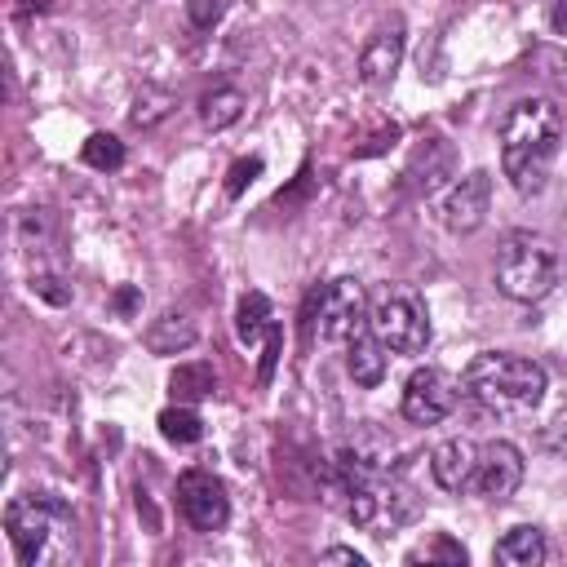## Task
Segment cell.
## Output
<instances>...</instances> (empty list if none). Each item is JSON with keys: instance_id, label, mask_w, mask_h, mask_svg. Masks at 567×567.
I'll list each match as a JSON object with an SVG mask.
<instances>
[{"instance_id": "1", "label": "cell", "mask_w": 567, "mask_h": 567, "mask_svg": "<svg viewBox=\"0 0 567 567\" xmlns=\"http://www.w3.org/2000/svg\"><path fill=\"white\" fill-rule=\"evenodd\" d=\"M563 146V115L549 97H523L501 120V168L518 195H536Z\"/></svg>"}, {"instance_id": "2", "label": "cell", "mask_w": 567, "mask_h": 567, "mask_svg": "<svg viewBox=\"0 0 567 567\" xmlns=\"http://www.w3.org/2000/svg\"><path fill=\"white\" fill-rule=\"evenodd\" d=\"M4 532L22 567H66L75 563V514L49 492L13 496L4 509Z\"/></svg>"}, {"instance_id": "3", "label": "cell", "mask_w": 567, "mask_h": 567, "mask_svg": "<svg viewBox=\"0 0 567 567\" xmlns=\"http://www.w3.org/2000/svg\"><path fill=\"white\" fill-rule=\"evenodd\" d=\"M465 394L492 412V416H527L540 408L549 381H545V368L523 359V354H509V350H483L465 363V377H461Z\"/></svg>"}, {"instance_id": "4", "label": "cell", "mask_w": 567, "mask_h": 567, "mask_svg": "<svg viewBox=\"0 0 567 567\" xmlns=\"http://www.w3.org/2000/svg\"><path fill=\"white\" fill-rule=\"evenodd\" d=\"M558 284V252L536 230H514L496 248V288L509 301H540Z\"/></svg>"}, {"instance_id": "5", "label": "cell", "mask_w": 567, "mask_h": 567, "mask_svg": "<svg viewBox=\"0 0 567 567\" xmlns=\"http://www.w3.org/2000/svg\"><path fill=\"white\" fill-rule=\"evenodd\" d=\"M368 328L390 354H421L430 346V315L412 288H385L368 306Z\"/></svg>"}, {"instance_id": "6", "label": "cell", "mask_w": 567, "mask_h": 567, "mask_svg": "<svg viewBox=\"0 0 567 567\" xmlns=\"http://www.w3.org/2000/svg\"><path fill=\"white\" fill-rule=\"evenodd\" d=\"M368 328V292L359 279H332L323 284V292L315 297V310H310V332L328 346L337 341H350L354 332Z\"/></svg>"}, {"instance_id": "7", "label": "cell", "mask_w": 567, "mask_h": 567, "mask_svg": "<svg viewBox=\"0 0 567 567\" xmlns=\"http://www.w3.org/2000/svg\"><path fill=\"white\" fill-rule=\"evenodd\" d=\"M177 509L195 532H221L230 518V496L217 474L208 470H186L177 478Z\"/></svg>"}, {"instance_id": "8", "label": "cell", "mask_w": 567, "mask_h": 567, "mask_svg": "<svg viewBox=\"0 0 567 567\" xmlns=\"http://www.w3.org/2000/svg\"><path fill=\"white\" fill-rule=\"evenodd\" d=\"M456 399H461V385L443 372V368H416L412 377H408V385H403V416L412 421V425H439L443 416H452V408H456Z\"/></svg>"}, {"instance_id": "9", "label": "cell", "mask_w": 567, "mask_h": 567, "mask_svg": "<svg viewBox=\"0 0 567 567\" xmlns=\"http://www.w3.org/2000/svg\"><path fill=\"white\" fill-rule=\"evenodd\" d=\"M518 483H523V452H518L514 443H505V439L483 443L470 487H474L483 501H496V505H501V501H509V496L518 492Z\"/></svg>"}, {"instance_id": "10", "label": "cell", "mask_w": 567, "mask_h": 567, "mask_svg": "<svg viewBox=\"0 0 567 567\" xmlns=\"http://www.w3.org/2000/svg\"><path fill=\"white\" fill-rule=\"evenodd\" d=\"M487 204H492V173L487 168H474V173L456 177L452 190L443 195V226L456 230V235H470V230L483 226Z\"/></svg>"}, {"instance_id": "11", "label": "cell", "mask_w": 567, "mask_h": 567, "mask_svg": "<svg viewBox=\"0 0 567 567\" xmlns=\"http://www.w3.org/2000/svg\"><path fill=\"white\" fill-rule=\"evenodd\" d=\"M399 62H403V22L390 18L385 27H377L368 35V44L359 53V75H363V84H385L399 71Z\"/></svg>"}, {"instance_id": "12", "label": "cell", "mask_w": 567, "mask_h": 567, "mask_svg": "<svg viewBox=\"0 0 567 567\" xmlns=\"http://www.w3.org/2000/svg\"><path fill=\"white\" fill-rule=\"evenodd\" d=\"M474 465H478V447L470 439H447L430 452V474L443 492H465L474 483Z\"/></svg>"}, {"instance_id": "13", "label": "cell", "mask_w": 567, "mask_h": 567, "mask_svg": "<svg viewBox=\"0 0 567 567\" xmlns=\"http://www.w3.org/2000/svg\"><path fill=\"white\" fill-rule=\"evenodd\" d=\"M350 350H346V368H350V377H354V385H381V377H385V346L372 337V328H363V332H354L350 341H346Z\"/></svg>"}, {"instance_id": "14", "label": "cell", "mask_w": 567, "mask_h": 567, "mask_svg": "<svg viewBox=\"0 0 567 567\" xmlns=\"http://www.w3.org/2000/svg\"><path fill=\"white\" fill-rule=\"evenodd\" d=\"M545 554H549V545H545L540 527H509L496 540V563H505V567H540Z\"/></svg>"}, {"instance_id": "15", "label": "cell", "mask_w": 567, "mask_h": 567, "mask_svg": "<svg viewBox=\"0 0 567 567\" xmlns=\"http://www.w3.org/2000/svg\"><path fill=\"white\" fill-rule=\"evenodd\" d=\"M168 390H173L177 403H195V399H208L217 390V377H213L208 363H182V368H173Z\"/></svg>"}, {"instance_id": "16", "label": "cell", "mask_w": 567, "mask_h": 567, "mask_svg": "<svg viewBox=\"0 0 567 567\" xmlns=\"http://www.w3.org/2000/svg\"><path fill=\"white\" fill-rule=\"evenodd\" d=\"M244 115V93L239 89H213V93H204L199 97V120L208 124V128H230L235 120Z\"/></svg>"}, {"instance_id": "17", "label": "cell", "mask_w": 567, "mask_h": 567, "mask_svg": "<svg viewBox=\"0 0 567 567\" xmlns=\"http://www.w3.org/2000/svg\"><path fill=\"white\" fill-rule=\"evenodd\" d=\"M235 332L244 346H252L261 332H270V301L266 292H244L235 306Z\"/></svg>"}, {"instance_id": "18", "label": "cell", "mask_w": 567, "mask_h": 567, "mask_svg": "<svg viewBox=\"0 0 567 567\" xmlns=\"http://www.w3.org/2000/svg\"><path fill=\"white\" fill-rule=\"evenodd\" d=\"M159 434L168 439V443H199L204 439V421H199V412L195 408H186V403H177V408H164L159 412Z\"/></svg>"}, {"instance_id": "19", "label": "cell", "mask_w": 567, "mask_h": 567, "mask_svg": "<svg viewBox=\"0 0 567 567\" xmlns=\"http://www.w3.org/2000/svg\"><path fill=\"white\" fill-rule=\"evenodd\" d=\"M80 159H84L89 168H97V173H115V168L124 164V142L111 137V133H93V137L84 142Z\"/></svg>"}, {"instance_id": "20", "label": "cell", "mask_w": 567, "mask_h": 567, "mask_svg": "<svg viewBox=\"0 0 567 567\" xmlns=\"http://www.w3.org/2000/svg\"><path fill=\"white\" fill-rule=\"evenodd\" d=\"M465 545L461 540H452L447 532H439L430 545H421V549H412L408 554V563H456V567H465Z\"/></svg>"}, {"instance_id": "21", "label": "cell", "mask_w": 567, "mask_h": 567, "mask_svg": "<svg viewBox=\"0 0 567 567\" xmlns=\"http://www.w3.org/2000/svg\"><path fill=\"white\" fill-rule=\"evenodd\" d=\"M168 93L164 89H146V93H137V106H133V124H155L164 111H168Z\"/></svg>"}, {"instance_id": "22", "label": "cell", "mask_w": 567, "mask_h": 567, "mask_svg": "<svg viewBox=\"0 0 567 567\" xmlns=\"http://www.w3.org/2000/svg\"><path fill=\"white\" fill-rule=\"evenodd\" d=\"M257 173H261V159H257V155L235 159V164H230V173H226V195H230V199H239V195L252 186V177H257Z\"/></svg>"}, {"instance_id": "23", "label": "cell", "mask_w": 567, "mask_h": 567, "mask_svg": "<svg viewBox=\"0 0 567 567\" xmlns=\"http://www.w3.org/2000/svg\"><path fill=\"white\" fill-rule=\"evenodd\" d=\"M221 13H226V0H190V4H186V18H190L199 31L213 27Z\"/></svg>"}, {"instance_id": "24", "label": "cell", "mask_w": 567, "mask_h": 567, "mask_svg": "<svg viewBox=\"0 0 567 567\" xmlns=\"http://www.w3.org/2000/svg\"><path fill=\"white\" fill-rule=\"evenodd\" d=\"M279 323H270V332H266V354H261V381H270V372H275V359H279Z\"/></svg>"}, {"instance_id": "25", "label": "cell", "mask_w": 567, "mask_h": 567, "mask_svg": "<svg viewBox=\"0 0 567 567\" xmlns=\"http://www.w3.org/2000/svg\"><path fill=\"white\" fill-rule=\"evenodd\" d=\"M53 284H58V279H49V275H40V279H31V288H35L40 297H49L53 306H62V301H66L71 292H66V288H53Z\"/></svg>"}, {"instance_id": "26", "label": "cell", "mask_w": 567, "mask_h": 567, "mask_svg": "<svg viewBox=\"0 0 567 567\" xmlns=\"http://www.w3.org/2000/svg\"><path fill=\"white\" fill-rule=\"evenodd\" d=\"M323 563H354V567H363V554H354L346 545H332V549H323Z\"/></svg>"}, {"instance_id": "27", "label": "cell", "mask_w": 567, "mask_h": 567, "mask_svg": "<svg viewBox=\"0 0 567 567\" xmlns=\"http://www.w3.org/2000/svg\"><path fill=\"white\" fill-rule=\"evenodd\" d=\"M549 27L558 35H567V0H549Z\"/></svg>"}, {"instance_id": "28", "label": "cell", "mask_w": 567, "mask_h": 567, "mask_svg": "<svg viewBox=\"0 0 567 567\" xmlns=\"http://www.w3.org/2000/svg\"><path fill=\"white\" fill-rule=\"evenodd\" d=\"M115 306H120V310H133V306H137V292H133V288H124V292L115 297Z\"/></svg>"}]
</instances>
